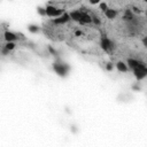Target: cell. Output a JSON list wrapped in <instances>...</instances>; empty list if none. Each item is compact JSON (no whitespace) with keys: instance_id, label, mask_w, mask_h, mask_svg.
Masks as SVG:
<instances>
[{"instance_id":"1","label":"cell","mask_w":147,"mask_h":147,"mask_svg":"<svg viewBox=\"0 0 147 147\" xmlns=\"http://www.w3.org/2000/svg\"><path fill=\"white\" fill-rule=\"evenodd\" d=\"M54 72L60 77H67L70 71V65L64 62H54L53 63Z\"/></svg>"},{"instance_id":"2","label":"cell","mask_w":147,"mask_h":147,"mask_svg":"<svg viewBox=\"0 0 147 147\" xmlns=\"http://www.w3.org/2000/svg\"><path fill=\"white\" fill-rule=\"evenodd\" d=\"M100 46L101 48L106 52V53H111L114 49H115V44L111 39L107 38V37H102L101 38V41H100Z\"/></svg>"},{"instance_id":"3","label":"cell","mask_w":147,"mask_h":147,"mask_svg":"<svg viewBox=\"0 0 147 147\" xmlns=\"http://www.w3.org/2000/svg\"><path fill=\"white\" fill-rule=\"evenodd\" d=\"M132 71H133V76L136 77L137 80H142L147 77V65L146 64L138 67V68L133 69Z\"/></svg>"},{"instance_id":"4","label":"cell","mask_w":147,"mask_h":147,"mask_svg":"<svg viewBox=\"0 0 147 147\" xmlns=\"http://www.w3.org/2000/svg\"><path fill=\"white\" fill-rule=\"evenodd\" d=\"M46 13H47V16L48 17H52V18H55V17H59L61 16L64 11L55 6H52V5H47L46 6Z\"/></svg>"},{"instance_id":"5","label":"cell","mask_w":147,"mask_h":147,"mask_svg":"<svg viewBox=\"0 0 147 147\" xmlns=\"http://www.w3.org/2000/svg\"><path fill=\"white\" fill-rule=\"evenodd\" d=\"M70 20H71L70 14H69V13H63L61 16L53 18V20H52V22H53V24H56V25H63V24L68 23Z\"/></svg>"},{"instance_id":"6","label":"cell","mask_w":147,"mask_h":147,"mask_svg":"<svg viewBox=\"0 0 147 147\" xmlns=\"http://www.w3.org/2000/svg\"><path fill=\"white\" fill-rule=\"evenodd\" d=\"M126 63H127V65H129V68H130L131 70H133V69H136V68L141 67V65L145 64L142 61H140V60H138V59H133V57H129L127 61H126Z\"/></svg>"},{"instance_id":"7","label":"cell","mask_w":147,"mask_h":147,"mask_svg":"<svg viewBox=\"0 0 147 147\" xmlns=\"http://www.w3.org/2000/svg\"><path fill=\"white\" fill-rule=\"evenodd\" d=\"M115 67H116V69L119 72H127L129 69H130L129 65H127V63L126 62H123V61H117L116 64H115Z\"/></svg>"},{"instance_id":"8","label":"cell","mask_w":147,"mask_h":147,"mask_svg":"<svg viewBox=\"0 0 147 147\" xmlns=\"http://www.w3.org/2000/svg\"><path fill=\"white\" fill-rule=\"evenodd\" d=\"M3 38H5L6 41H16V40L18 39V37H17L16 33H14V32H11V31H8V30L5 31Z\"/></svg>"},{"instance_id":"9","label":"cell","mask_w":147,"mask_h":147,"mask_svg":"<svg viewBox=\"0 0 147 147\" xmlns=\"http://www.w3.org/2000/svg\"><path fill=\"white\" fill-rule=\"evenodd\" d=\"M79 23H80V24H91V23H92V15L87 14L86 11H83Z\"/></svg>"},{"instance_id":"10","label":"cell","mask_w":147,"mask_h":147,"mask_svg":"<svg viewBox=\"0 0 147 147\" xmlns=\"http://www.w3.org/2000/svg\"><path fill=\"white\" fill-rule=\"evenodd\" d=\"M123 20L126 22H133L134 21V13L131 9H126L123 14Z\"/></svg>"},{"instance_id":"11","label":"cell","mask_w":147,"mask_h":147,"mask_svg":"<svg viewBox=\"0 0 147 147\" xmlns=\"http://www.w3.org/2000/svg\"><path fill=\"white\" fill-rule=\"evenodd\" d=\"M103 14H105V16H106L108 20H114V18H116L118 11L115 10V9H113V8H108Z\"/></svg>"},{"instance_id":"12","label":"cell","mask_w":147,"mask_h":147,"mask_svg":"<svg viewBox=\"0 0 147 147\" xmlns=\"http://www.w3.org/2000/svg\"><path fill=\"white\" fill-rule=\"evenodd\" d=\"M82 13H83V10H72V11H70L69 14H70V17H71L72 21L79 23L80 17H82Z\"/></svg>"},{"instance_id":"13","label":"cell","mask_w":147,"mask_h":147,"mask_svg":"<svg viewBox=\"0 0 147 147\" xmlns=\"http://www.w3.org/2000/svg\"><path fill=\"white\" fill-rule=\"evenodd\" d=\"M28 30L31 33H38L40 31V28L37 24H30V25H28Z\"/></svg>"},{"instance_id":"14","label":"cell","mask_w":147,"mask_h":147,"mask_svg":"<svg viewBox=\"0 0 147 147\" xmlns=\"http://www.w3.org/2000/svg\"><path fill=\"white\" fill-rule=\"evenodd\" d=\"M5 47L10 52V51H13V49H15V47H16V45H15V41H6V45H5Z\"/></svg>"},{"instance_id":"15","label":"cell","mask_w":147,"mask_h":147,"mask_svg":"<svg viewBox=\"0 0 147 147\" xmlns=\"http://www.w3.org/2000/svg\"><path fill=\"white\" fill-rule=\"evenodd\" d=\"M37 13H38L40 16H47L46 7H37Z\"/></svg>"},{"instance_id":"16","label":"cell","mask_w":147,"mask_h":147,"mask_svg":"<svg viewBox=\"0 0 147 147\" xmlns=\"http://www.w3.org/2000/svg\"><path fill=\"white\" fill-rule=\"evenodd\" d=\"M99 8H100V9H101V10H102V11L105 13V11H106V10H107V9H108L109 7H108V5H107L106 2H103V1H101V2L99 3Z\"/></svg>"},{"instance_id":"17","label":"cell","mask_w":147,"mask_h":147,"mask_svg":"<svg viewBox=\"0 0 147 147\" xmlns=\"http://www.w3.org/2000/svg\"><path fill=\"white\" fill-rule=\"evenodd\" d=\"M92 23H93V24H96V25H99V24H101V21L99 20V17H98V16H95V15H92Z\"/></svg>"},{"instance_id":"18","label":"cell","mask_w":147,"mask_h":147,"mask_svg":"<svg viewBox=\"0 0 147 147\" xmlns=\"http://www.w3.org/2000/svg\"><path fill=\"white\" fill-rule=\"evenodd\" d=\"M106 69H107V71H111V70L114 69V64H113L111 62H108V63L106 64Z\"/></svg>"},{"instance_id":"19","label":"cell","mask_w":147,"mask_h":147,"mask_svg":"<svg viewBox=\"0 0 147 147\" xmlns=\"http://www.w3.org/2000/svg\"><path fill=\"white\" fill-rule=\"evenodd\" d=\"M101 1H102V0H88V2L92 3V5H99Z\"/></svg>"},{"instance_id":"20","label":"cell","mask_w":147,"mask_h":147,"mask_svg":"<svg viewBox=\"0 0 147 147\" xmlns=\"http://www.w3.org/2000/svg\"><path fill=\"white\" fill-rule=\"evenodd\" d=\"M141 42H142V45H144L145 47H147V36H145V37L142 38V40H141Z\"/></svg>"},{"instance_id":"21","label":"cell","mask_w":147,"mask_h":147,"mask_svg":"<svg viewBox=\"0 0 147 147\" xmlns=\"http://www.w3.org/2000/svg\"><path fill=\"white\" fill-rule=\"evenodd\" d=\"M82 34V31H76V36H80Z\"/></svg>"},{"instance_id":"22","label":"cell","mask_w":147,"mask_h":147,"mask_svg":"<svg viewBox=\"0 0 147 147\" xmlns=\"http://www.w3.org/2000/svg\"><path fill=\"white\" fill-rule=\"evenodd\" d=\"M133 88H134V90H140V87H139V86H133Z\"/></svg>"},{"instance_id":"23","label":"cell","mask_w":147,"mask_h":147,"mask_svg":"<svg viewBox=\"0 0 147 147\" xmlns=\"http://www.w3.org/2000/svg\"><path fill=\"white\" fill-rule=\"evenodd\" d=\"M146 17H147V10H146Z\"/></svg>"},{"instance_id":"24","label":"cell","mask_w":147,"mask_h":147,"mask_svg":"<svg viewBox=\"0 0 147 147\" xmlns=\"http://www.w3.org/2000/svg\"><path fill=\"white\" fill-rule=\"evenodd\" d=\"M145 2H146V3H147V0H145Z\"/></svg>"}]
</instances>
